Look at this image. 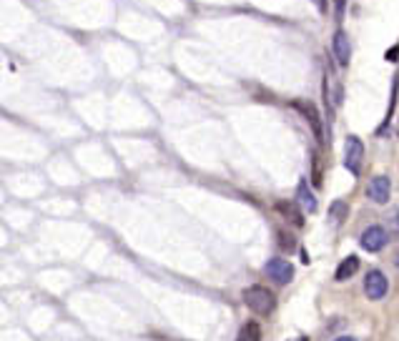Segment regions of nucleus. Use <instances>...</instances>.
Instances as JSON below:
<instances>
[{"instance_id": "1", "label": "nucleus", "mask_w": 399, "mask_h": 341, "mask_svg": "<svg viewBox=\"0 0 399 341\" xmlns=\"http://www.w3.org/2000/svg\"><path fill=\"white\" fill-rule=\"evenodd\" d=\"M244 304L259 316H269L277 306V301H274V294H271L266 286H249L244 291Z\"/></svg>"}, {"instance_id": "2", "label": "nucleus", "mask_w": 399, "mask_h": 341, "mask_svg": "<svg viewBox=\"0 0 399 341\" xmlns=\"http://www.w3.org/2000/svg\"><path fill=\"white\" fill-rule=\"evenodd\" d=\"M362 163H364V143L357 136H349L344 143V166L349 168V174H362Z\"/></svg>"}, {"instance_id": "3", "label": "nucleus", "mask_w": 399, "mask_h": 341, "mask_svg": "<svg viewBox=\"0 0 399 341\" xmlns=\"http://www.w3.org/2000/svg\"><path fill=\"white\" fill-rule=\"evenodd\" d=\"M359 243H362V248L364 251H382V248L389 243V234H387V228L382 226H369L362 231V236H359Z\"/></svg>"}, {"instance_id": "4", "label": "nucleus", "mask_w": 399, "mask_h": 341, "mask_svg": "<svg viewBox=\"0 0 399 341\" xmlns=\"http://www.w3.org/2000/svg\"><path fill=\"white\" fill-rule=\"evenodd\" d=\"M387 288H389V284H387V276L382 274L379 268H372V271L366 274V279H364V294H366V299H372V301L384 299Z\"/></svg>"}, {"instance_id": "5", "label": "nucleus", "mask_w": 399, "mask_h": 341, "mask_svg": "<svg viewBox=\"0 0 399 341\" xmlns=\"http://www.w3.org/2000/svg\"><path fill=\"white\" fill-rule=\"evenodd\" d=\"M266 274H269L271 281H277V284L284 286V284H289L294 279V266L286 259H271L266 264Z\"/></svg>"}, {"instance_id": "6", "label": "nucleus", "mask_w": 399, "mask_h": 341, "mask_svg": "<svg viewBox=\"0 0 399 341\" xmlns=\"http://www.w3.org/2000/svg\"><path fill=\"white\" fill-rule=\"evenodd\" d=\"M366 196L374 201V203H389V196H392V183L387 176H374L366 186Z\"/></svg>"}, {"instance_id": "7", "label": "nucleus", "mask_w": 399, "mask_h": 341, "mask_svg": "<svg viewBox=\"0 0 399 341\" xmlns=\"http://www.w3.org/2000/svg\"><path fill=\"white\" fill-rule=\"evenodd\" d=\"M332 50H334V58H337L339 66H349V58H352V46H349V38H346L344 30H337V33H334Z\"/></svg>"}, {"instance_id": "8", "label": "nucleus", "mask_w": 399, "mask_h": 341, "mask_svg": "<svg viewBox=\"0 0 399 341\" xmlns=\"http://www.w3.org/2000/svg\"><path fill=\"white\" fill-rule=\"evenodd\" d=\"M294 106L304 113V118L311 123V128H314V136H317L319 140H324V131H322V123H319V113H317V108H314V103H294Z\"/></svg>"}, {"instance_id": "9", "label": "nucleus", "mask_w": 399, "mask_h": 341, "mask_svg": "<svg viewBox=\"0 0 399 341\" xmlns=\"http://www.w3.org/2000/svg\"><path fill=\"white\" fill-rule=\"evenodd\" d=\"M277 211L281 216H284L289 223H294V226H304V214L299 211L297 203H289V201H279L277 203Z\"/></svg>"}, {"instance_id": "10", "label": "nucleus", "mask_w": 399, "mask_h": 341, "mask_svg": "<svg viewBox=\"0 0 399 341\" xmlns=\"http://www.w3.org/2000/svg\"><path fill=\"white\" fill-rule=\"evenodd\" d=\"M357 271H359V259H357V256H346V259L337 266V274H334V279H337V281H346V279H352Z\"/></svg>"}, {"instance_id": "11", "label": "nucleus", "mask_w": 399, "mask_h": 341, "mask_svg": "<svg viewBox=\"0 0 399 341\" xmlns=\"http://www.w3.org/2000/svg\"><path fill=\"white\" fill-rule=\"evenodd\" d=\"M297 199H299V203H301V208L304 211H317V199H314V194L309 191V186H306V181H301L299 183V188H297Z\"/></svg>"}, {"instance_id": "12", "label": "nucleus", "mask_w": 399, "mask_h": 341, "mask_svg": "<svg viewBox=\"0 0 399 341\" xmlns=\"http://www.w3.org/2000/svg\"><path fill=\"white\" fill-rule=\"evenodd\" d=\"M236 341H261V329H259V324H254V321L244 324V329L239 331Z\"/></svg>"}, {"instance_id": "13", "label": "nucleus", "mask_w": 399, "mask_h": 341, "mask_svg": "<svg viewBox=\"0 0 399 341\" xmlns=\"http://www.w3.org/2000/svg\"><path fill=\"white\" fill-rule=\"evenodd\" d=\"M346 211H349V208H346L344 201H337V203H332V211H329V216L334 219V223H342V221H344V216H346Z\"/></svg>"}, {"instance_id": "14", "label": "nucleus", "mask_w": 399, "mask_h": 341, "mask_svg": "<svg viewBox=\"0 0 399 341\" xmlns=\"http://www.w3.org/2000/svg\"><path fill=\"white\" fill-rule=\"evenodd\" d=\"M387 223H389V234L399 236V203L387 214Z\"/></svg>"}, {"instance_id": "15", "label": "nucleus", "mask_w": 399, "mask_h": 341, "mask_svg": "<svg viewBox=\"0 0 399 341\" xmlns=\"http://www.w3.org/2000/svg\"><path fill=\"white\" fill-rule=\"evenodd\" d=\"M279 239H281V246H284V248H294V239H291V236H286L284 231L279 234Z\"/></svg>"}, {"instance_id": "16", "label": "nucleus", "mask_w": 399, "mask_h": 341, "mask_svg": "<svg viewBox=\"0 0 399 341\" xmlns=\"http://www.w3.org/2000/svg\"><path fill=\"white\" fill-rule=\"evenodd\" d=\"M311 3H314V6H317L322 13H326V0H311Z\"/></svg>"}, {"instance_id": "17", "label": "nucleus", "mask_w": 399, "mask_h": 341, "mask_svg": "<svg viewBox=\"0 0 399 341\" xmlns=\"http://www.w3.org/2000/svg\"><path fill=\"white\" fill-rule=\"evenodd\" d=\"M397 48H392V50H387V60H397Z\"/></svg>"}, {"instance_id": "18", "label": "nucleus", "mask_w": 399, "mask_h": 341, "mask_svg": "<svg viewBox=\"0 0 399 341\" xmlns=\"http://www.w3.org/2000/svg\"><path fill=\"white\" fill-rule=\"evenodd\" d=\"M334 341H357V339H352V336H339V339H334Z\"/></svg>"}, {"instance_id": "19", "label": "nucleus", "mask_w": 399, "mask_h": 341, "mask_svg": "<svg viewBox=\"0 0 399 341\" xmlns=\"http://www.w3.org/2000/svg\"><path fill=\"white\" fill-rule=\"evenodd\" d=\"M394 264H397V266H399V251H397V254H394Z\"/></svg>"}]
</instances>
